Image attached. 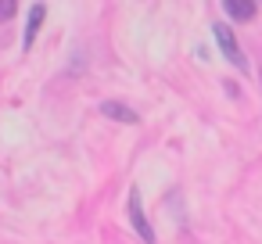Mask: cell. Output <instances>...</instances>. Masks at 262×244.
I'll list each match as a JSON object with an SVG mask.
<instances>
[{
	"label": "cell",
	"instance_id": "1",
	"mask_svg": "<svg viewBox=\"0 0 262 244\" xmlns=\"http://www.w3.org/2000/svg\"><path fill=\"white\" fill-rule=\"evenodd\" d=\"M212 36H215V43H219V51H223V58L233 65V69H248V58H244V51L237 47V36L230 33V26H223V22H215L212 26Z\"/></svg>",
	"mask_w": 262,
	"mask_h": 244
},
{
	"label": "cell",
	"instance_id": "2",
	"mask_svg": "<svg viewBox=\"0 0 262 244\" xmlns=\"http://www.w3.org/2000/svg\"><path fill=\"white\" fill-rule=\"evenodd\" d=\"M126 212H129V223H133V230H137V237H140L144 244H155V230H151V223H147V215H144V205H140V190H137V187H129Z\"/></svg>",
	"mask_w": 262,
	"mask_h": 244
},
{
	"label": "cell",
	"instance_id": "3",
	"mask_svg": "<svg viewBox=\"0 0 262 244\" xmlns=\"http://www.w3.org/2000/svg\"><path fill=\"white\" fill-rule=\"evenodd\" d=\"M43 18H47V4L43 0H36V4L29 8V22H26V36H22V47L29 51L33 43H36V36H40V26H43Z\"/></svg>",
	"mask_w": 262,
	"mask_h": 244
},
{
	"label": "cell",
	"instance_id": "4",
	"mask_svg": "<svg viewBox=\"0 0 262 244\" xmlns=\"http://www.w3.org/2000/svg\"><path fill=\"white\" fill-rule=\"evenodd\" d=\"M101 115H104V119H115V122H126V126H137V122H140V115H137L129 104H122V101H104V104H101Z\"/></svg>",
	"mask_w": 262,
	"mask_h": 244
},
{
	"label": "cell",
	"instance_id": "5",
	"mask_svg": "<svg viewBox=\"0 0 262 244\" xmlns=\"http://www.w3.org/2000/svg\"><path fill=\"white\" fill-rule=\"evenodd\" d=\"M223 8L233 22H251L255 18V0H223Z\"/></svg>",
	"mask_w": 262,
	"mask_h": 244
},
{
	"label": "cell",
	"instance_id": "6",
	"mask_svg": "<svg viewBox=\"0 0 262 244\" xmlns=\"http://www.w3.org/2000/svg\"><path fill=\"white\" fill-rule=\"evenodd\" d=\"M18 11V0H0V18H11Z\"/></svg>",
	"mask_w": 262,
	"mask_h": 244
}]
</instances>
